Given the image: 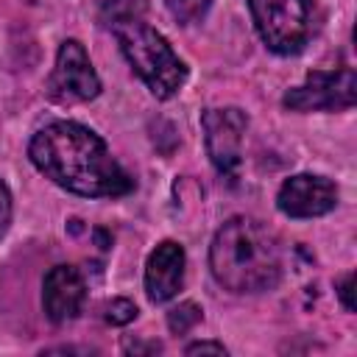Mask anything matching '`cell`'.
<instances>
[{
	"label": "cell",
	"instance_id": "obj_19",
	"mask_svg": "<svg viewBox=\"0 0 357 357\" xmlns=\"http://www.w3.org/2000/svg\"><path fill=\"white\" fill-rule=\"evenodd\" d=\"M50 354H73V351H78V354H92L95 349H78V346H56V349H47Z\"/></svg>",
	"mask_w": 357,
	"mask_h": 357
},
{
	"label": "cell",
	"instance_id": "obj_10",
	"mask_svg": "<svg viewBox=\"0 0 357 357\" xmlns=\"http://www.w3.org/2000/svg\"><path fill=\"white\" fill-rule=\"evenodd\" d=\"M184 248L176 240H162L145 262V293L151 304L170 301L184 284Z\"/></svg>",
	"mask_w": 357,
	"mask_h": 357
},
{
	"label": "cell",
	"instance_id": "obj_14",
	"mask_svg": "<svg viewBox=\"0 0 357 357\" xmlns=\"http://www.w3.org/2000/svg\"><path fill=\"white\" fill-rule=\"evenodd\" d=\"M137 315H139V310H137V304L128 301V298H114V301H109V304H106V312H103L106 324H112V326H126V324H131Z\"/></svg>",
	"mask_w": 357,
	"mask_h": 357
},
{
	"label": "cell",
	"instance_id": "obj_4",
	"mask_svg": "<svg viewBox=\"0 0 357 357\" xmlns=\"http://www.w3.org/2000/svg\"><path fill=\"white\" fill-rule=\"evenodd\" d=\"M248 11L265 47L279 56L298 53L315 28L312 0H248Z\"/></svg>",
	"mask_w": 357,
	"mask_h": 357
},
{
	"label": "cell",
	"instance_id": "obj_12",
	"mask_svg": "<svg viewBox=\"0 0 357 357\" xmlns=\"http://www.w3.org/2000/svg\"><path fill=\"white\" fill-rule=\"evenodd\" d=\"M165 6L178 25H195L206 17L212 0H165Z\"/></svg>",
	"mask_w": 357,
	"mask_h": 357
},
{
	"label": "cell",
	"instance_id": "obj_3",
	"mask_svg": "<svg viewBox=\"0 0 357 357\" xmlns=\"http://www.w3.org/2000/svg\"><path fill=\"white\" fill-rule=\"evenodd\" d=\"M112 31L120 45V53L126 56L131 70L145 81L153 98L167 100L184 86L187 64L178 59V53L153 25H148L142 17H134L117 22Z\"/></svg>",
	"mask_w": 357,
	"mask_h": 357
},
{
	"label": "cell",
	"instance_id": "obj_8",
	"mask_svg": "<svg viewBox=\"0 0 357 357\" xmlns=\"http://www.w3.org/2000/svg\"><path fill=\"white\" fill-rule=\"evenodd\" d=\"M276 206L287 218H321L337 206V184L318 173H296L282 181Z\"/></svg>",
	"mask_w": 357,
	"mask_h": 357
},
{
	"label": "cell",
	"instance_id": "obj_5",
	"mask_svg": "<svg viewBox=\"0 0 357 357\" xmlns=\"http://www.w3.org/2000/svg\"><path fill=\"white\" fill-rule=\"evenodd\" d=\"M357 100V75L351 67L310 70L304 84L284 92L282 103L290 112H346Z\"/></svg>",
	"mask_w": 357,
	"mask_h": 357
},
{
	"label": "cell",
	"instance_id": "obj_16",
	"mask_svg": "<svg viewBox=\"0 0 357 357\" xmlns=\"http://www.w3.org/2000/svg\"><path fill=\"white\" fill-rule=\"evenodd\" d=\"M351 282H354V273H343V276L335 282L337 298H340V304L346 307V312H354V301H351Z\"/></svg>",
	"mask_w": 357,
	"mask_h": 357
},
{
	"label": "cell",
	"instance_id": "obj_7",
	"mask_svg": "<svg viewBox=\"0 0 357 357\" xmlns=\"http://www.w3.org/2000/svg\"><path fill=\"white\" fill-rule=\"evenodd\" d=\"M47 95L56 103H86L100 95V78L78 39H64L59 45L56 64L47 78Z\"/></svg>",
	"mask_w": 357,
	"mask_h": 357
},
{
	"label": "cell",
	"instance_id": "obj_17",
	"mask_svg": "<svg viewBox=\"0 0 357 357\" xmlns=\"http://www.w3.org/2000/svg\"><path fill=\"white\" fill-rule=\"evenodd\" d=\"M184 354H226V346L215 340H198V343H190Z\"/></svg>",
	"mask_w": 357,
	"mask_h": 357
},
{
	"label": "cell",
	"instance_id": "obj_18",
	"mask_svg": "<svg viewBox=\"0 0 357 357\" xmlns=\"http://www.w3.org/2000/svg\"><path fill=\"white\" fill-rule=\"evenodd\" d=\"M126 351H134V354H156V351H162V343H159V340H148V343H126Z\"/></svg>",
	"mask_w": 357,
	"mask_h": 357
},
{
	"label": "cell",
	"instance_id": "obj_11",
	"mask_svg": "<svg viewBox=\"0 0 357 357\" xmlns=\"http://www.w3.org/2000/svg\"><path fill=\"white\" fill-rule=\"evenodd\" d=\"M142 14H145V0H98V17L109 28Z\"/></svg>",
	"mask_w": 357,
	"mask_h": 357
},
{
	"label": "cell",
	"instance_id": "obj_15",
	"mask_svg": "<svg viewBox=\"0 0 357 357\" xmlns=\"http://www.w3.org/2000/svg\"><path fill=\"white\" fill-rule=\"evenodd\" d=\"M11 215H14L11 190H8V184L0 178V237L8 231V226H11Z\"/></svg>",
	"mask_w": 357,
	"mask_h": 357
},
{
	"label": "cell",
	"instance_id": "obj_9",
	"mask_svg": "<svg viewBox=\"0 0 357 357\" xmlns=\"http://www.w3.org/2000/svg\"><path fill=\"white\" fill-rule=\"evenodd\" d=\"M84 298H86V284H84V276H81L78 268H73V265H53L45 273L42 307H45V315L53 324L73 321L81 312Z\"/></svg>",
	"mask_w": 357,
	"mask_h": 357
},
{
	"label": "cell",
	"instance_id": "obj_1",
	"mask_svg": "<svg viewBox=\"0 0 357 357\" xmlns=\"http://www.w3.org/2000/svg\"><path fill=\"white\" fill-rule=\"evenodd\" d=\"M33 167L56 187L81 198H120L134 178L109 153L103 137L75 120H53L28 142Z\"/></svg>",
	"mask_w": 357,
	"mask_h": 357
},
{
	"label": "cell",
	"instance_id": "obj_13",
	"mask_svg": "<svg viewBox=\"0 0 357 357\" xmlns=\"http://www.w3.org/2000/svg\"><path fill=\"white\" fill-rule=\"evenodd\" d=\"M201 318H204V310L195 301H181L178 307H173L167 312V326L173 335H187Z\"/></svg>",
	"mask_w": 357,
	"mask_h": 357
},
{
	"label": "cell",
	"instance_id": "obj_6",
	"mask_svg": "<svg viewBox=\"0 0 357 357\" xmlns=\"http://www.w3.org/2000/svg\"><path fill=\"white\" fill-rule=\"evenodd\" d=\"M204 145L212 167L234 181L243 165V137L248 128V114L237 106H215L201 114Z\"/></svg>",
	"mask_w": 357,
	"mask_h": 357
},
{
	"label": "cell",
	"instance_id": "obj_2",
	"mask_svg": "<svg viewBox=\"0 0 357 357\" xmlns=\"http://www.w3.org/2000/svg\"><path fill=\"white\" fill-rule=\"evenodd\" d=\"M209 268L215 282L231 293H262L282 279V248L265 223L234 215L215 231Z\"/></svg>",
	"mask_w": 357,
	"mask_h": 357
}]
</instances>
